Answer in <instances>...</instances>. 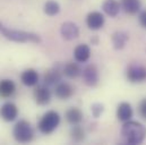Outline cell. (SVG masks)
<instances>
[{"label":"cell","mask_w":146,"mask_h":145,"mask_svg":"<svg viewBox=\"0 0 146 145\" xmlns=\"http://www.w3.org/2000/svg\"><path fill=\"white\" fill-rule=\"evenodd\" d=\"M120 135L123 143L128 145L142 144L146 138V127L139 121L128 120L122 122Z\"/></svg>","instance_id":"1"},{"label":"cell","mask_w":146,"mask_h":145,"mask_svg":"<svg viewBox=\"0 0 146 145\" xmlns=\"http://www.w3.org/2000/svg\"><path fill=\"white\" fill-rule=\"evenodd\" d=\"M0 34L3 36L5 39L13 41V42H17V43H35L40 44L42 42L41 36L33 33V32H27V31H23V30H15V29H10L7 27L3 23L0 22Z\"/></svg>","instance_id":"2"},{"label":"cell","mask_w":146,"mask_h":145,"mask_svg":"<svg viewBox=\"0 0 146 145\" xmlns=\"http://www.w3.org/2000/svg\"><path fill=\"white\" fill-rule=\"evenodd\" d=\"M60 121H61L60 114L54 110H49L45 113H43V116L38 120L37 129L43 135H50L59 127Z\"/></svg>","instance_id":"3"},{"label":"cell","mask_w":146,"mask_h":145,"mask_svg":"<svg viewBox=\"0 0 146 145\" xmlns=\"http://www.w3.org/2000/svg\"><path fill=\"white\" fill-rule=\"evenodd\" d=\"M13 136L16 142L21 144H26L33 141L34 129L27 120H19L13 128Z\"/></svg>","instance_id":"4"},{"label":"cell","mask_w":146,"mask_h":145,"mask_svg":"<svg viewBox=\"0 0 146 145\" xmlns=\"http://www.w3.org/2000/svg\"><path fill=\"white\" fill-rule=\"evenodd\" d=\"M62 63H56L50 69L45 71L43 74V84L48 86H56L59 82L62 80Z\"/></svg>","instance_id":"5"},{"label":"cell","mask_w":146,"mask_h":145,"mask_svg":"<svg viewBox=\"0 0 146 145\" xmlns=\"http://www.w3.org/2000/svg\"><path fill=\"white\" fill-rule=\"evenodd\" d=\"M126 78L129 83L139 84L146 80V67L139 64H130L126 69Z\"/></svg>","instance_id":"6"},{"label":"cell","mask_w":146,"mask_h":145,"mask_svg":"<svg viewBox=\"0 0 146 145\" xmlns=\"http://www.w3.org/2000/svg\"><path fill=\"white\" fill-rule=\"evenodd\" d=\"M82 78L85 85L88 87H95L100 82V72L95 65L90 64L84 67L82 72Z\"/></svg>","instance_id":"7"},{"label":"cell","mask_w":146,"mask_h":145,"mask_svg":"<svg viewBox=\"0 0 146 145\" xmlns=\"http://www.w3.org/2000/svg\"><path fill=\"white\" fill-rule=\"evenodd\" d=\"M33 98H34V101L36 104L44 107L51 102L52 94H51V91L48 85H45V84L38 85L37 84L33 91Z\"/></svg>","instance_id":"8"},{"label":"cell","mask_w":146,"mask_h":145,"mask_svg":"<svg viewBox=\"0 0 146 145\" xmlns=\"http://www.w3.org/2000/svg\"><path fill=\"white\" fill-rule=\"evenodd\" d=\"M86 26L92 31H99L104 26L106 17L101 11H91L86 16Z\"/></svg>","instance_id":"9"},{"label":"cell","mask_w":146,"mask_h":145,"mask_svg":"<svg viewBox=\"0 0 146 145\" xmlns=\"http://www.w3.org/2000/svg\"><path fill=\"white\" fill-rule=\"evenodd\" d=\"M18 117V108L14 102H5L0 107V118L7 122L16 120Z\"/></svg>","instance_id":"10"},{"label":"cell","mask_w":146,"mask_h":145,"mask_svg":"<svg viewBox=\"0 0 146 145\" xmlns=\"http://www.w3.org/2000/svg\"><path fill=\"white\" fill-rule=\"evenodd\" d=\"M75 93V88L67 82H59L54 86V95L59 100H69Z\"/></svg>","instance_id":"11"},{"label":"cell","mask_w":146,"mask_h":145,"mask_svg":"<svg viewBox=\"0 0 146 145\" xmlns=\"http://www.w3.org/2000/svg\"><path fill=\"white\" fill-rule=\"evenodd\" d=\"M60 34L66 41H73L79 36V27L74 22H65L60 27Z\"/></svg>","instance_id":"12"},{"label":"cell","mask_w":146,"mask_h":145,"mask_svg":"<svg viewBox=\"0 0 146 145\" xmlns=\"http://www.w3.org/2000/svg\"><path fill=\"white\" fill-rule=\"evenodd\" d=\"M115 114L119 121L126 122L128 120H131V118L134 117V109L129 102H120L117 107Z\"/></svg>","instance_id":"13"},{"label":"cell","mask_w":146,"mask_h":145,"mask_svg":"<svg viewBox=\"0 0 146 145\" xmlns=\"http://www.w3.org/2000/svg\"><path fill=\"white\" fill-rule=\"evenodd\" d=\"M40 76L38 72L33 68H27L21 74V82L27 87H34L38 84Z\"/></svg>","instance_id":"14"},{"label":"cell","mask_w":146,"mask_h":145,"mask_svg":"<svg viewBox=\"0 0 146 145\" xmlns=\"http://www.w3.org/2000/svg\"><path fill=\"white\" fill-rule=\"evenodd\" d=\"M129 41V34L126 31H115L111 36L112 47L114 50H122Z\"/></svg>","instance_id":"15"},{"label":"cell","mask_w":146,"mask_h":145,"mask_svg":"<svg viewBox=\"0 0 146 145\" xmlns=\"http://www.w3.org/2000/svg\"><path fill=\"white\" fill-rule=\"evenodd\" d=\"M74 58L77 63H86L91 58V48L86 43L78 44L74 49Z\"/></svg>","instance_id":"16"},{"label":"cell","mask_w":146,"mask_h":145,"mask_svg":"<svg viewBox=\"0 0 146 145\" xmlns=\"http://www.w3.org/2000/svg\"><path fill=\"white\" fill-rule=\"evenodd\" d=\"M16 92V84L14 80L5 78L0 80V98L8 99L11 98Z\"/></svg>","instance_id":"17"},{"label":"cell","mask_w":146,"mask_h":145,"mask_svg":"<svg viewBox=\"0 0 146 145\" xmlns=\"http://www.w3.org/2000/svg\"><path fill=\"white\" fill-rule=\"evenodd\" d=\"M82 72L83 69L80 68L79 64L76 61H68L66 64H64V67H62V72H64V76H66L67 78H70V79H75L79 76H82Z\"/></svg>","instance_id":"18"},{"label":"cell","mask_w":146,"mask_h":145,"mask_svg":"<svg viewBox=\"0 0 146 145\" xmlns=\"http://www.w3.org/2000/svg\"><path fill=\"white\" fill-rule=\"evenodd\" d=\"M102 10L109 17H117L121 10V5L117 0H106L102 3Z\"/></svg>","instance_id":"19"},{"label":"cell","mask_w":146,"mask_h":145,"mask_svg":"<svg viewBox=\"0 0 146 145\" xmlns=\"http://www.w3.org/2000/svg\"><path fill=\"white\" fill-rule=\"evenodd\" d=\"M121 9L128 15H136L142 9L141 0H121Z\"/></svg>","instance_id":"20"},{"label":"cell","mask_w":146,"mask_h":145,"mask_svg":"<svg viewBox=\"0 0 146 145\" xmlns=\"http://www.w3.org/2000/svg\"><path fill=\"white\" fill-rule=\"evenodd\" d=\"M65 118L68 124L74 126V125H79L83 121L84 114H83V111L79 108L72 107L65 112Z\"/></svg>","instance_id":"21"},{"label":"cell","mask_w":146,"mask_h":145,"mask_svg":"<svg viewBox=\"0 0 146 145\" xmlns=\"http://www.w3.org/2000/svg\"><path fill=\"white\" fill-rule=\"evenodd\" d=\"M60 5L58 1L56 0H48L44 5H43V11L45 15L50 16V17H53L56 15H58L60 13Z\"/></svg>","instance_id":"22"},{"label":"cell","mask_w":146,"mask_h":145,"mask_svg":"<svg viewBox=\"0 0 146 145\" xmlns=\"http://www.w3.org/2000/svg\"><path fill=\"white\" fill-rule=\"evenodd\" d=\"M70 138L75 143H80L85 140V130L79 125H74L70 129Z\"/></svg>","instance_id":"23"},{"label":"cell","mask_w":146,"mask_h":145,"mask_svg":"<svg viewBox=\"0 0 146 145\" xmlns=\"http://www.w3.org/2000/svg\"><path fill=\"white\" fill-rule=\"evenodd\" d=\"M104 110H106V107L101 102H95L91 106V113L94 118H100L103 114Z\"/></svg>","instance_id":"24"},{"label":"cell","mask_w":146,"mask_h":145,"mask_svg":"<svg viewBox=\"0 0 146 145\" xmlns=\"http://www.w3.org/2000/svg\"><path fill=\"white\" fill-rule=\"evenodd\" d=\"M138 112H139V116L146 120V98H144L141 102H139V106H138Z\"/></svg>","instance_id":"25"},{"label":"cell","mask_w":146,"mask_h":145,"mask_svg":"<svg viewBox=\"0 0 146 145\" xmlns=\"http://www.w3.org/2000/svg\"><path fill=\"white\" fill-rule=\"evenodd\" d=\"M138 21H139V24H141L144 29H146V10H143V11L139 14Z\"/></svg>","instance_id":"26"},{"label":"cell","mask_w":146,"mask_h":145,"mask_svg":"<svg viewBox=\"0 0 146 145\" xmlns=\"http://www.w3.org/2000/svg\"><path fill=\"white\" fill-rule=\"evenodd\" d=\"M91 44L98 45V44H99V37H98V36H92V37H91Z\"/></svg>","instance_id":"27"}]
</instances>
